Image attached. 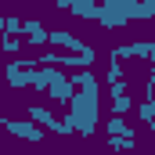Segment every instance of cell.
Masks as SVG:
<instances>
[{"label": "cell", "mask_w": 155, "mask_h": 155, "mask_svg": "<svg viewBox=\"0 0 155 155\" xmlns=\"http://www.w3.org/2000/svg\"><path fill=\"white\" fill-rule=\"evenodd\" d=\"M155 0H101L97 4V25L119 29L126 25V18H152Z\"/></svg>", "instance_id": "cell-1"}, {"label": "cell", "mask_w": 155, "mask_h": 155, "mask_svg": "<svg viewBox=\"0 0 155 155\" xmlns=\"http://www.w3.org/2000/svg\"><path fill=\"white\" fill-rule=\"evenodd\" d=\"M65 123V134H79V137H90L94 126H97V94H72L69 101V119Z\"/></svg>", "instance_id": "cell-2"}, {"label": "cell", "mask_w": 155, "mask_h": 155, "mask_svg": "<svg viewBox=\"0 0 155 155\" xmlns=\"http://www.w3.org/2000/svg\"><path fill=\"white\" fill-rule=\"evenodd\" d=\"M47 40H51L54 47H65L69 54H79V58H97V51H94L87 40H79L76 33H69V29H51Z\"/></svg>", "instance_id": "cell-3"}, {"label": "cell", "mask_w": 155, "mask_h": 155, "mask_svg": "<svg viewBox=\"0 0 155 155\" xmlns=\"http://www.w3.org/2000/svg\"><path fill=\"white\" fill-rule=\"evenodd\" d=\"M0 126H4V130H11V134H15V137H22V141H29V144H43V130L33 126L29 119H7V116H0Z\"/></svg>", "instance_id": "cell-4"}, {"label": "cell", "mask_w": 155, "mask_h": 155, "mask_svg": "<svg viewBox=\"0 0 155 155\" xmlns=\"http://www.w3.org/2000/svg\"><path fill=\"white\" fill-rule=\"evenodd\" d=\"M25 116H29L33 126H43V130H51V134L69 137V134H65V123H61V119H54V112H51V108H43V105H29V108H25Z\"/></svg>", "instance_id": "cell-5"}, {"label": "cell", "mask_w": 155, "mask_h": 155, "mask_svg": "<svg viewBox=\"0 0 155 155\" xmlns=\"http://www.w3.org/2000/svg\"><path fill=\"white\" fill-rule=\"evenodd\" d=\"M112 61H123V58H155V43L152 40H141V43H119L108 51Z\"/></svg>", "instance_id": "cell-6"}, {"label": "cell", "mask_w": 155, "mask_h": 155, "mask_svg": "<svg viewBox=\"0 0 155 155\" xmlns=\"http://www.w3.org/2000/svg\"><path fill=\"white\" fill-rule=\"evenodd\" d=\"M69 83H72V87H83V94H97V87H101L97 76H94L90 69H83V72H69Z\"/></svg>", "instance_id": "cell-7"}, {"label": "cell", "mask_w": 155, "mask_h": 155, "mask_svg": "<svg viewBox=\"0 0 155 155\" xmlns=\"http://www.w3.org/2000/svg\"><path fill=\"white\" fill-rule=\"evenodd\" d=\"M65 11L69 15H79V18H97V4L94 0H69Z\"/></svg>", "instance_id": "cell-8"}, {"label": "cell", "mask_w": 155, "mask_h": 155, "mask_svg": "<svg viewBox=\"0 0 155 155\" xmlns=\"http://www.w3.org/2000/svg\"><path fill=\"white\" fill-rule=\"evenodd\" d=\"M47 94H51V97H54V101H58V105H69V101H72V94H76V90H72V83H69V79H65V83H58V87H51V90H47Z\"/></svg>", "instance_id": "cell-9"}, {"label": "cell", "mask_w": 155, "mask_h": 155, "mask_svg": "<svg viewBox=\"0 0 155 155\" xmlns=\"http://www.w3.org/2000/svg\"><path fill=\"white\" fill-rule=\"evenodd\" d=\"M134 144H137V137H134V130H126L123 137H108V148H112V152H130Z\"/></svg>", "instance_id": "cell-10"}, {"label": "cell", "mask_w": 155, "mask_h": 155, "mask_svg": "<svg viewBox=\"0 0 155 155\" xmlns=\"http://www.w3.org/2000/svg\"><path fill=\"white\" fill-rule=\"evenodd\" d=\"M130 108H134V97H130V94H123V97H116V101H112V116H116V119H123Z\"/></svg>", "instance_id": "cell-11"}, {"label": "cell", "mask_w": 155, "mask_h": 155, "mask_svg": "<svg viewBox=\"0 0 155 155\" xmlns=\"http://www.w3.org/2000/svg\"><path fill=\"white\" fill-rule=\"evenodd\" d=\"M105 130H108V137H123V134H126V130H130V123H126V119H108V126H105Z\"/></svg>", "instance_id": "cell-12"}, {"label": "cell", "mask_w": 155, "mask_h": 155, "mask_svg": "<svg viewBox=\"0 0 155 155\" xmlns=\"http://www.w3.org/2000/svg\"><path fill=\"white\" fill-rule=\"evenodd\" d=\"M105 83L112 87V83H123V61H112L108 58V76H105Z\"/></svg>", "instance_id": "cell-13"}, {"label": "cell", "mask_w": 155, "mask_h": 155, "mask_svg": "<svg viewBox=\"0 0 155 155\" xmlns=\"http://www.w3.org/2000/svg\"><path fill=\"white\" fill-rule=\"evenodd\" d=\"M137 119H141V123H148V126H155V105H152V101H141Z\"/></svg>", "instance_id": "cell-14"}, {"label": "cell", "mask_w": 155, "mask_h": 155, "mask_svg": "<svg viewBox=\"0 0 155 155\" xmlns=\"http://www.w3.org/2000/svg\"><path fill=\"white\" fill-rule=\"evenodd\" d=\"M29 72H33V69H29ZM29 72H11V76H7L11 90H18V87H29Z\"/></svg>", "instance_id": "cell-15"}, {"label": "cell", "mask_w": 155, "mask_h": 155, "mask_svg": "<svg viewBox=\"0 0 155 155\" xmlns=\"http://www.w3.org/2000/svg\"><path fill=\"white\" fill-rule=\"evenodd\" d=\"M0 47H4V54H15V51L22 47V40H18V36H7V33H4V40H0Z\"/></svg>", "instance_id": "cell-16"}, {"label": "cell", "mask_w": 155, "mask_h": 155, "mask_svg": "<svg viewBox=\"0 0 155 155\" xmlns=\"http://www.w3.org/2000/svg\"><path fill=\"white\" fill-rule=\"evenodd\" d=\"M108 90H112V101H116V97H123V94H130V90H126V79H123V83H112Z\"/></svg>", "instance_id": "cell-17"}, {"label": "cell", "mask_w": 155, "mask_h": 155, "mask_svg": "<svg viewBox=\"0 0 155 155\" xmlns=\"http://www.w3.org/2000/svg\"><path fill=\"white\" fill-rule=\"evenodd\" d=\"M0 22H4V15H0Z\"/></svg>", "instance_id": "cell-18"}]
</instances>
